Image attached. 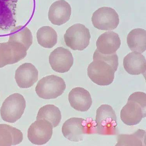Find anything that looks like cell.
I'll return each instance as SVG.
<instances>
[{
	"mask_svg": "<svg viewBox=\"0 0 146 146\" xmlns=\"http://www.w3.org/2000/svg\"><path fill=\"white\" fill-rule=\"evenodd\" d=\"M93 61L87 68V74L92 81L100 86H107L112 83L116 72L111 65L105 61L93 58Z\"/></svg>",
	"mask_w": 146,
	"mask_h": 146,
	"instance_id": "cell-1",
	"label": "cell"
},
{
	"mask_svg": "<svg viewBox=\"0 0 146 146\" xmlns=\"http://www.w3.org/2000/svg\"><path fill=\"white\" fill-rule=\"evenodd\" d=\"M66 88L65 82L57 76L44 77L38 82L36 92L39 98L44 100L56 99L63 93Z\"/></svg>",
	"mask_w": 146,
	"mask_h": 146,
	"instance_id": "cell-2",
	"label": "cell"
},
{
	"mask_svg": "<svg viewBox=\"0 0 146 146\" xmlns=\"http://www.w3.org/2000/svg\"><path fill=\"white\" fill-rule=\"evenodd\" d=\"M24 97L19 93L9 96L3 102L0 113L4 121L13 123L22 117L26 108Z\"/></svg>",
	"mask_w": 146,
	"mask_h": 146,
	"instance_id": "cell-3",
	"label": "cell"
},
{
	"mask_svg": "<svg viewBox=\"0 0 146 146\" xmlns=\"http://www.w3.org/2000/svg\"><path fill=\"white\" fill-rule=\"evenodd\" d=\"M96 131L103 135L117 134V118L112 107L108 104L101 105L96 111Z\"/></svg>",
	"mask_w": 146,
	"mask_h": 146,
	"instance_id": "cell-4",
	"label": "cell"
},
{
	"mask_svg": "<svg viewBox=\"0 0 146 146\" xmlns=\"http://www.w3.org/2000/svg\"><path fill=\"white\" fill-rule=\"evenodd\" d=\"M90 31L85 25L76 23L67 29L64 35L66 44L74 50H83L90 43Z\"/></svg>",
	"mask_w": 146,
	"mask_h": 146,
	"instance_id": "cell-5",
	"label": "cell"
},
{
	"mask_svg": "<svg viewBox=\"0 0 146 146\" xmlns=\"http://www.w3.org/2000/svg\"><path fill=\"white\" fill-rule=\"evenodd\" d=\"M27 51L21 43L9 41L0 43V68L20 61L26 56Z\"/></svg>",
	"mask_w": 146,
	"mask_h": 146,
	"instance_id": "cell-6",
	"label": "cell"
},
{
	"mask_svg": "<svg viewBox=\"0 0 146 146\" xmlns=\"http://www.w3.org/2000/svg\"><path fill=\"white\" fill-rule=\"evenodd\" d=\"M92 21L94 26L100 30L111 31L117 28L119 23V15L111 7L99 8L93 14Z\"/></svg>",
	"mask_w": 146,
	"mask_h": 146,
	"instance_id": "cell-7",
	"label": "cell"
},
{
	"mask_svg": "<svg viewBox=\"0 0 146 146\" xmlns=\"http://www.w3.org/2000/svg\"><path fill=\"white\" fill-rule=\"evenodd\" d=\"M92 128L82 118H73L68 119L62 127L64 137L70 141L79 142L84 139V135L88 134Z\"/></svg>",
	"mask_w": 146,
	"mask_h": 146,
	"instance_id": "cell-8",
	"label": "cell"
},
{
	"mask_svg": "<svg viewBox=\"0 0 146 146\" xmlns=\"http://www.w3.org/2000/svg\"><path fill=\"white\" fill-rule=\"evenodd\" d=\"M53 129L49 121L45 119H38L29 127L28 130V138L33 144H45L52 137Z\"/></svg>",
	"mask_w": 146,
	"mask_h": 146,
	"instance_id": "cell-9",
	"label": "cell"
},
{
	"mask_svg": "<svg viewBox=\"0 0 146 146\" xmlns=\"http://www.w3.org/2000/svg\"><path fill=\"white\" fill-rule=\"evenodd\" d=\"M18 1L0 0V31H9L15 27Z\"/></svg>",
	"mask_w": 146,
	"mask_h": 146,
	"instance_id": "cell-10",
	"label": "cell"
},
{
	"mask_svg": "<svg viewBox=\"0 0 146 146\" xmlns=\"http://www.w3.org/2000/svg\"><path fill=\"white\" fill-rule=\"evenodd\" d=\"M49 61L51 68L54 71L63 73L70 70L73 65L74 59L69 50L59 47L51 52Z\"/></svg>",
	"mask_w": 146,
	"mask_h": 146,
	"instance_id": "cell-11",
	"label": "cell"
},
{
	"mask_svg": "<svg viewBox=\"0 0 146 146\" xmlns=\"http://www.w3.org/2000/svg\"><path fill=\"white\" fill-rule=\"evenodd\" d=\"M146 112V109L139 103L128 100L120 112V118L125 124L133 126L140 123L142 119L145 117Z\"/></svg>",
	"mask_w": 146,
	"mask_h": 146,
	"instance_id": "cell-12",
	"label": "cell"
},
{
	"mask_svg": "<svg viewBox=\"0 0 146 146\" xmlns=\"http://www.w3.org/2000/svg\"><path fill=\"white\" fill-rule=\"evenodd\" d=\"M38 70L33 64L25 63L16 70L15 79L20 88H29L38 80Z\"/></svg>",
	"mask_w": 146,
	"mask_h": 146,
	"instance_id": "cell-13",
	"label": "cell"
},
{
	"mask_svg": "<svg viewBox=\"0 0 146 146\" xmlns=\"http://www.w3.org/2000/svg\"><path fill=\"white\" fill-rule=\"evenodd\" d=\"M71 14V7L65 0H59L51 5L48 13L49 20L54 25H60L69 21Z\"/></svg>",
	"mask_w": 146,
	"mask_h": 146,
	"instance_id": "cell-14",
	"label": "cell"
},
{
	"mask_svg": "<svg viewBox=\"0 0 146 146\" xmlns=\"http://www.w3.org/2000/svg\"><path fill=\"white\" fill-rule=\"evenodd\" d=\"M68 100L72 108L81 112L89 110L92 103L90 93L82 87L72 88L69 93Z\"/></svg>",
	"mask_w": 146,
	"mask_h": 146,
	"instance_id": "cell-15",
	"label": "cell"
},
{
	"mask_svg": "<svg viewBox=\"0 0 146 146\" xmlns=\"http://www.w3.org/2000/svg\"><path fill=\"white\" fill-rule=\"evenodd\" d=\"M121 45L118 34L113 31L106 32L101 35L96 41L97 50L104 55L116 53Z\"/></svg>",
	"mask_w": 146,
	"mask_h": 146,
	"instance_id": "cell-16",
	"label": "cell"
},
{
	"mask_svg": "<svg viewBox=\"0 0 146 146\" xmlns=\"http://www.w3.org/2000/svg\"><path fill=\"white\" fill-rule=\"evenodd\" d=\"M125 70L130 74L139 75L146 72V59L141 53L133 51L125 56L123 60Z\"/></svg>",
	"mask_w": 146,
	"mask_h": 146,
	"instance_id": "cell-17",
	"label": "cell"
},
{
	"mask_svg": "<svg viewBox=\"0 0 146 146\" xmlns=\"http://www.w3.org/2000/svg\"><path fill=\"white\" fill-rule=\"evenodd\" d=\"M23 140V134L20 130L9 125L0 124V146L16 145Z\"/></svg>",
	"mask_w": 146,
	"mask_h": 146,
	"instance_id": "cell-18",
	"label": "cell"
},
{
	"mask_svg": "<svg viewBox=\"0 0 146 146\" xmlns=\"http://www.w3.org/2000/svg\"><path fill=\"white\" fill-rule=\"evenodd\" d=\"M146 32L145 29L137 28L129 32L127 36V44L132 51L143 53L146 49Z\"/></svg>",
	"mask_w": 146,
	"mask_h": 146,
	"instance_id": "cell-19",
	"label": "cell"
},
{
	"mask_svg": "<svg viewBox=\"0 0 146 146\" xmlns=\"http://www.w3.org/2000/svg\"><path fill=\"white\" fill-rule=\"evenodd\" d=\"M8 41L22 44L28 50L33 42L31 32L25 26L19 25L15 27L11 31Z\"/></svg>",
	"mask_w": 146,
	"mask_h": 146,
	"instance_id": "cell-20",
	"label": "cell"
},
{
	"mask_svg": "<svg viewBox=\"0 0 146 146\" xmlns=\"http://www.w3.org/2000/svg\"><path fill=\"white\" fill-rule=\"evenodd\" d=\"M146 131L137 130L131 135H120L117 137L116 146H146Z\"/></svg>",
	"mask_w": 146,
	"mask_h": 146,
	"instance_id": "cell-21",
	"label": "cell"
},
{
	"mask_svg": "<svg viewBox=\"0 0 146 146\" xmlns=\"http://www.w3.org/2000/svg\"><path fill=\"white\" fill-rule=\"evenodd\" d=\"M61 113L59 109L53 104H47L40 108L36 119H45L52 123L53 128L56 127L60 123Z\"/></svg>",
	"mask_w": 146,
	"mask_h": 146,
	"instance_id": "cell-22",
	"label": "cell"
},
{
	"mask_svg": "<svg viewBox=\"0 0 146 146\" xmlns=\"http://www.w3.org/2000/svg\"><path fill=\"white\" fill-rule=\"evenodd\" d=\"M36 35L38 43L44 48H52L57 43V33L51 27H40L37 31Z\"/></svg>",
	"mask_w": 146,
	"mask_h": 146,
	"instance_id": "cell-23",
	"label": "cell"
},
{
	"mask_svg": "<svg viewBox=\"0 0 146 146\" xmlns=\"http://www.w3.org/2000/svg\"><path fill=\"white\" fill-rule=\"evenodd\" d=\"M93 58H99L105 61L113 67L115 71H117L119 66V58L116 53L111 55H104L101 54L96 50L94 54Z\"/></svg>",
	"mask_w": 146,
	"mask_h": 146,
	"instance_id": "cell-24",
	"label": "cell"
},
{
	"mask_svg": "<svg viewBox=\"0 0 146 146\" xmlns=\"http://www.w3.org/2000/svg\"><path fill=\"white\" fill-rule=\"evenodd\" d=\"M128 100L137 102L143 108L146 109V94L145 93L141 92H134L129 97Z\"/></svg>",
	"mask_w": 146,
	"mask_h": 146,
	"instance_id": "cell-25",
	"label": "cell"
}]
</instances>
